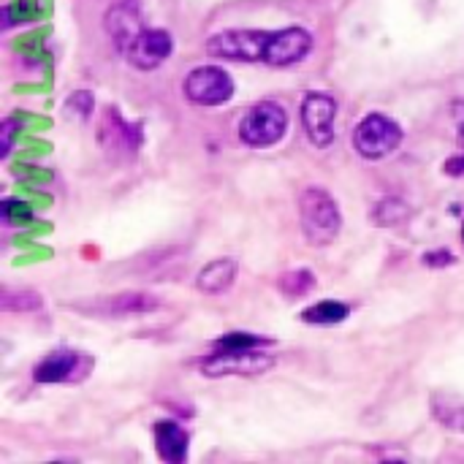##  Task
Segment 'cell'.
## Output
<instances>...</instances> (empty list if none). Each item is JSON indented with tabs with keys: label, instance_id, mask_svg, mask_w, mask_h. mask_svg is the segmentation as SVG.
Returning a JSON list of instances; mask_svg holds the SVG:
<instances>
[{
	"label": "cell",
	"instance_id": "obj_1",
	"mask_svg": "<svg viewBox=\"0 0 464 464\" xmlns=\"http://www.w3.org/2000/svg\"><path fill=\"white\" fill-rule=\"evenodd\" d=\"M299 218H302V234L313 247H324V245L334 242V237L340 234L343 220H340L337 201L321 188H310L302 193Z\"/></svg>",
	"mask_w": 464,
	"mask_h": 464
},
{
	"label": "cell",
	"instance_id": "obj_2",
	"mask_svg": "<svg viewBox=\"0 0 464 464\" xmlns=\"http://www.w3.org/2000/svg\"><path fill=\"white\" fill-rule=\"evenodd\" d=\"M288 130V114L275 101L256 103L239 122V136L250 147H272Z\"/></svg>",
	"mask_w": 464,
	"mask_h": 464
},
{
	"label": "cell",
	"instance_id": "obj_3",
	"mask_svg": "<svg viewBox=\"0 0 464 464\" xmlns=\"http://www.w3.org/2000/svg\"><path fill=\"white\" fill-rule=\"evenodd\" d=\"M402 144V128L386 114H367L353 130V147L367 160H383Z\"/></svg>",
	"mask_w": 464,
	"mask_h": 464
},
{
	"label": "cell",
	"instance_id": "obj_4",
	"mask_svg": "<svg viewBox=\"0 0 464 464\" xmlns=\"http://www.w3.org/2000/svg\"><path fill=\"white\" fill-rule=\"evenodd\" d=\"M269 33L266 30H223L207 41V52L223 60H242V63H264Z\"/></svg>",
	"mask_w": 464,
	"mask_h": 464
},
{
	"label": "cell",
	"instance_id": "obj_5",
	"mask_svg": "<svg viewBox=\"0 0 464 464\" xmlns=\"http://www.w3.org/2000/svg\"><path fill=\"white\" fill-rule=\"evenodd\" d=\"M275 359L261 348L253 351H212L209 359L201 362V372L207 378H228V375H261L272 370Z\"/></svg>",
	"mask_w": 464,
	"mask_h": 464
},
{
	"label": "cell",
	"instance_id": "obj_6",
	"mask_svg": "<svg viewBox=\"0 0 464 464\" xmlns=\"http://www.w3.org/2000/svg\"><path fill=\"white\" fill-rule=\"evenodd\" d=\"M185 95L196 106H220L234 95V79L218 65H201L185 76Z\"/></svg>",
	"mask_w": 464,
	"mask_h": 464
},
{
	"label": "cell",
	"instance_id": "obj_7",
	"mask_svg": "<svg viewBox=\"0 0 464 464\" xmlns=\"http://www.w3.org/2000/svg\"><path fill=\"white\" fill-rule=\"evenodd\" d=\"M337 101L326 92H307L302 101V125L315 147H329L334 141Z\"/></svg>",
	"mask_w": 464,
	"mask_h": 464
},
{
	"label": "cell",
	"instance_id": "obj_8",
	"mask_svg": "<svg viewBox=\"0 0 464 464\" xmlns=\"http://www.w3.org/2000/svg\"><path fill=\"white\" fill-rule=\"evenodd\" d=\"M313 49V35L304 27H285V30H275L269 33L266 41V52H264V63L275 65V68H285L294 65L299 60H304Z\"/></svg>",
	"mask_w": 464,
	"mask_h": 464
},
{
	"label": "cell",
	"instance_id": "obj_9",
	"mask_svg": "<svg viewBox=\"0 0 464 464\" xmlns=\"http://www.w3.org/2000/svg\"><path fill=\"white\" fill-rule=\"evenodd\" d=\"M92 359L68 351V348H57L52 351L33 372V378L38 383H65V381H82L84 375H90Z\"/></svg>",
	"mask_w": 464,
	"mask_h": 464
},
{
	"label": "cell",
	"instance_id": "obj_10",
	"mask_svg": "<svg viewBox=\"0 0 464 464\" xmlns=\"http://www.w3.org/2000/svg\"><path fill=\"white\" fill-rule=\"evenodd\" d=\"M174 49V41L166 30H144L128 49L125 57L133 68L139 71H152L158 68Z\"/></svg>",
	"mask_w": 464,
	"mask_h": 464
},
{
	"label": "cell",
	"instance_id": "obj_11",
	"mask_svg": "<svg viewBox=\"0 0 464 464\" xmlns=\"http://www.w3.org/2000/svg\"><path fill=\"white\" fill-rule=\"evenodd\" d=\"M106 30H109V35L114 38V44L125 52V49L144 33L141 16H139L136 5H133L130 0L114 5V8L109 11V16H106Z\"/></svg>",
	"mask_w": 464,
	"mask_h": 464
},
{
	"label": "cell",
	"instance_id": "obj_12",
	"mask_svg": "<svg viewBox=\"0 0 464 464\" xmlns=\"http://www.w3.org/2000/svg\"><path fill=\"white\" fill-rule=\"evenodd\" d=\"M188 432L174 424V421H160L155 424V451L163 462H185L188 459Z\"/></svg>",
	"mask_w": 464,
	"mask_h": 464
},
{
	"label": "cell",
	"instance_id": "obj_13",
	"mask_svg": "<svg viewBox=\"0 0 464 464\" xmlns=\"http://www.w3.org/2000/svg\"><path fill=\"white\" fill-rule=\"evenodd\" d=\"M234 277H237V264H234L231 258H220V261L207 264V266L198 272L196 285H198V291H204V294H223V291L234 283Z\"/></svg>",
	"mask_w": 464,
	"mask_h": 464
},
{
	"label": "cell",
	"instance_id": "obj_14",
	"mask_svg": "<svg viewBox=\"0 0 464 464\" xmlns=\"http://www.w3.org/2000/svg\"><path fill=\"white\" fill-rule=\"evenodd\" d=\"M103 304H106V315H111V318L144 315V313L158 310V302L152 296H144V294H120V296L106 299Z\"/></svg>",
	"mask_w": 464,
	"mask_h": 464
},
{
	"label": "cell",
	"instance_id": "obj_15",
	"mask_svg": "<svg viewBox=\"0 0 464 464\" xmlns=\"http://www.w3.org/2000/svg\"><path fill=\"white\" fill-rule=\"evenodd\" d=\"M348 313L351 310L343 302H318L302 313V321L315 324V326H334V324H343L348 318Z\"/></svg>",
	"mask_w": 464,
	"mask_h": 464
},
{
	"label": "cell",
	"instance_id": "obj_16",
	"mask_svg": "<svg viewBox=\"0 0 464 464\" xmlns=\"http://www.w3.org/2000/svg\"><path fill=\"white\" fill-rule=\"evenodd\" d=\"M411 218V207L402 201V198H383V201H378L375 204V209H372V220L378 223V226H400V223H405Z\"/></svg>",
	"mask_w": 464,
	"mask_h": 464
},
{
	"label": "cell",
	"instance_id": "obj_17",
	"mask_svg": "<svg viewBox=\"0 0 464 464\" xmlns=\"http://www.w3.org/2000/svg\"><path fill=\"white\" fill-rule=\"evenodd\" d=\"M264 345H269V340L256 337V334H245V332H231L215 343V351H253V348H264Z\"/></svg>",
	"mask_w": 464,
	"mask_h": 464
},
{
	"label": "cell",
	"instance_id": "obj_18",
	"mask_svg": "<svg viewBox=\"0 0 464 464\" xmlns=\"http://www.w3.org/2000/svg\"><path fill=\"white\" fill-rule=\"evenodd\" d=\"M313 288H315V277L310 272H304V269L302 272H294V275H285L280 280V291L288 294V296H304Z\"/></svg>",
	"mask_w": 464,
	"mask_h": 464
},
{
	"label": "cell",
	"instance_id": "obj_19",
	"mask_svg": "<svg viewBox=\"0 0 464 464\" xmlns=\"http://www.w3.org/2000/svg\"><path fill=\"white\" fill-rule=\"evenodd\" d=\"M90 109H92V95L87 90H79L73 92L68 101H65V111L76 120H87L90 117Z\"/></svg>",
	"mask_w": 464,
	"mask_h": 464
},
{
	"label": "cell",
	"instance_id": "obj_20",
	"mask_svg": "<svg viewBox=\"0 0 464 464\" xmlns=\"http://www.w3.org/2000/svg\"><path fill=\"white\" fill-rule=\"evenodd\" d=\"M3 220H5V223H11V226H19V223H30V220H33V215H30V209H27L22 201H11V198H5V201H3Z\"/></svg>",
	"mask_w": 464,
	"mask_h": 464
},
{
	"label": "cell",
	"instance_id": "obj_21",
	"mask_svg": "<svg viewBox=\"0 0 464 464\" xmlns=\"http://www.w3.org/2000/svg\"><path fill=\"white\" fill-rule=\"evenodd\" d=\"M3 307L5 310H38L41 307V299L35 294H19V296L5 294L3 296Z\"/></svg>",
	"mask_w": 464,
	"mask_h": 464
},
{
	"label": "cell",
	"instance_id": "obj_22",
	"mask_svg": "<svg viewBox=\"0 0 464 464\" xmlns=\"http://www.w3.org/2000/svg\"><path fill=\"white\" fill-rule=\"evenodd\" d=\"M440 421L454 430V432H462L464 435V408H454V411H440Z\"/></svg>",
	"mask_w": 464,
	"mask_h": 464
},
{
	"label": "cell",
	"instance_id": "obj_23",
	"mask_svg": "<svg viewBox=\"0 0 464 464\" xmlns=\"http://www.w3.org/2000/svg\"><path fill=\"white\" fill-rule=\"evenodd\" d=\"M424 264H427V266H451V264H457V258H454L451 253L440 250V253H427V256H424Z\"/></svg>",
	"mask_w": 464,
	"mask_h": 464
},
{
	"label": "cell",
	"instance_id": "obj_24",
	"mask_svg": "<svg viewBox=\"0 0 464 464\" xmlns=\"http://www.w3.org/2000/svg\"><path fill=\"white\" fill-rule=\"evenodd\" d=\"M443 169H446V174H449V177H462V174H464V155H454V158H449Z\"/></svg>",
	"mask_w": 464,
	"mask_h": 464
},
{
	"label": "cell",
	"instance_id": "obj_25",
	"mask_svg": "<svg viewBox=\"0 0 464 464\" xmlns=\"http://www.w3.org/2000/svg\"><path fill=\"white\" fill-rule=\"evenodd\" d=\"M14 128H16V122H14V120H5V122H3V155H8V150H11Z\"/></svg>",
	"mask_w": 464,
	"mask_h": 464
},
{
	"label": "cell",
	"instance_id": "obj_26",
	"mask_svg": "<svg viewBox=\"0 0 464 464\" xmlns=\"http://www.w3.org/2000/svg\"><path fill=\"white\" fill-rule=\"evenodd\" d=\"M462 144H464V125H462Z\"/></svg>",
	"mask_w": 464,
	"mask_h": 464
},
{
	"label": "cell",
	"instance_id": "obj_27",
	"mask_svg": "<svg viewBox=\"0 0 464 464\" xmlns=\"http://www.w3.org/2000/svg\"><path fill=\"white\" fill-rule=\"evenodd\" d=\"M462 239H464V226H462Z\"/></svg>",
	"mask_w": 464,
	"mask_h": 464
}]
</instances>
